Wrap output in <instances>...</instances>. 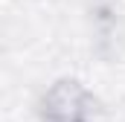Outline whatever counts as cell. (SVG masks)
Masks as SVG:
<instances>
[{"label": "cell", "instance_id": "obj_1", "mask_svg": "<svg viewBox=\"0 0 125 122\" xmlns=\"http://www.w3.org/2000/svg\"><path fill=\"white\" fill-rule=\"evenodd\" d=\"M90 116H93V96L73 79L55 81L41 99L44 122H90Z\"/></svg>", "mask_w": 125, "mask_h": 122}]
</instances>
